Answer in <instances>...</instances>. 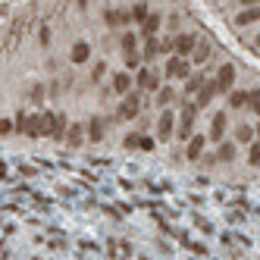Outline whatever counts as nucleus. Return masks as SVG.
<instances>
[{
    "label": "nucleus",
    "instance_id": "f257e3e1",
    "mask_svg": "<svg viewBox=\"0 0 260 260\" xmlns=\"http://www.w3.org/2000/svg\"><path fill=\"white\" fill-rule=\"evenodd\" d=\"M135 88L141 91V94H157L160 91V72L154 66H141V69H135Z\"/></svg>",
    "mask_w": 260,
    "mask_h": 260
},
{
    "label": "nucleus",
    "instance_id": "f03ea898",
    "mask_svg": "<svg viewBox=\"0 0 260 260\" xmlns=\"http://www.w3.org/2000/svg\"><path fill=\"white\" fill-rule=\"evenodd\" d=\"M188 76H192V60L188 56H170L166 66H163V78H170V82H185Z\"/></svg>",
    "mask_w": 260,
    "mask_h": 260
},
{
    "label": "nucleus",
    "instance_id": "7ed1b4c3",
    "mask_svg": "<svg viewBox=\"0 0 260 260\" xmlns=\"http://www.w3.org/2000/svg\"><path fill=\"white\" fill-rule=\"evenodd\" d=\"M194 47H198V38L192 32H176L172 34V54L176 56H192Z\"/></svg>",
    "mask_w": 260,
    "mask_h": 260
},
{
    "label": "nucleus",
    "instance_id": "20e7f679",
    "mask_svg": "<svg viewBox=\"0 0 260 260\" xmlns=\"http://www.w3.org/2000/svg\"><path fill=\"white\" fill-rule=\"evenodd\" d=\"M141 107H144V104H141V91H128L126 100L120 104V116L122 120H135V116L141 113Z\"/></svg>",
    "mask_w": 260,
    "mask_h": 260
},
{
    "label": "nucleus",
    "instance_id": "39448f33",
    "mask_svg": "<svg viewBox=\"0 0 260 260\" xmlns=\"http://www.w3.org/2000/svg\"><path fill=\"white\" fill-rule=\"evenodd\" d=\"M163 28V13H157V10H150V16L141 22V32H138V38H154V34H160Z\"/></svg>",
    "mask_w": 260,
    "mask_h": 260
},
{
    "label": "nucleus",
    "instance_id": "423d86ee",
    "mask_svg": "<svg viewBox=\"0 0 260 260\" xmlns=\"http://www.w3.org/2000/svg\"><path fill=\"white\" fill-rule=\"evenodd\" d=\"M216 94H220V85H216V78L210 76V78L204 82V85H200V91H198V100H194V104H198V110H204L207 104L216 98Z\"/></svg>",
    "mask_w": 260,
    "mask_h": 260
},
{
    "label": "nucleus",
    "instance_id": "0eeeda50",
    "mask_svg": "<svg viewBox=\"0 0 260 260\" xmlns=\"http://www.w3.org/2000/svg\"><path fill=\"white\" fill-rule=\"evenodd\" d=\"M132 88H135V76L128 72V69H122V72H113V91L120 94V98H126Z\"/></svg>",
    "mask_w": 260,
    "mask_h": 260
},
{
    "label": "nucleus",
    "instance_id": "6e6552de",
    "mask_svg": "<svg viewBox=\"0 0 260 260\" xmlns=\"http://www.w3.org/2000/svg\"><path fill=\"white\" fill-rule=\"evenodd\" d=\"M104 22H107L110 28H122V26H132V16H128V10H104Z\"/></svg>",
    "mask_w": 260,
    "mask_h": 260
},
{
    "label": "nucleus",
    "instance_id": "1a4fd4ad",
    "mask_svg": "<svg viewBox=\"0 0 260 260\" xmlns=\"http://www.w3.org/2000/svg\"><path fill=\"white\" fill-rule=\"evenodd\" d=\"M157 56H163L160 54V38H157V34H154V38H144V44H141V60H144L148 66H154Z\"/></svg>",
    "mask_w": 260,
    "mask_h": 260
},
{
    "label": "nucleus",
    "instance_id": "9d476101",
    "mask_svg": "<svg viewBox=\"0 0 260 260\" xmlns=\"http://www.w3.org/2000/svg\"><path fill=\"white\" fill-rule=\"evenodd\" d=\"M214 78H216L220 91H232V85H235V66H229V63H226V66H220Z\"/></svg>",
    "mask_w": 260,
    "mask_h": 260
},
{
    "label": "nucleus",
    "instance_id": "9b49d317",
    "mask_svg": "<svg viewBox=\"0 0 260 260\" xmlns=\"http://www.w3.org/2000/svg\"><path fill=\"white\" fill-rule=\"evenodd\" d=\"M172 126H176V116H172V110H166V113L160 116V122H157V135L163 141H170L172 138Z\"/></svg>",
    "mask_w": 260,
    "mask_h": 260
},
{
    "label": "nucleus",
    "instance_id": "f8f14e48",
    "mask_svg": "<svg viewBox=\"0 0 260 260\" xmlns=\"http://www.w3.org/2000/svg\"><path fill=\"white\" fill-rule=\"evenodd\" d=\"M235 22H238V26H257V22H260V4L257 6H244Z\"/></svg>",
    "mask_w": 260,
    "mask_h": 260
},
{
    "label": "nucleus",
    "instance_id": "ddd939ff",
    "mask_svg": "<svg viewBox=\"0 0 260 260\" xmlns=\"http://www.w3.org/2000/svg\"><path fill=\"white\" fill-rule=\"evenodd\" d=\"M204 144H207L204 135H192V141H188V160H200L204 157Z\"/></svg>",
    "mask_w": 260,
    "mask_h": 260
},
{
    "label": "nucleus",
    "instance_id": "4468645a",
    "mask_svg": "<svg viewBox=\"0 0 260 260\" xmlns=\"http://www.w3.org/2000/svg\"><path fill=\"white\" fill-rule=\"evenodd\" d=\"M120 47H122V54H132V50H138V34L126 28V32L120 34Z\"/></svg>",
    "mask_w": 260,
    "mask_h": 260
},
{
    "label": "nucleus",
    "instance_id": "2eb2a0df",
    "mask_svg": "<svg viewBox=\"0 0 260 260\" xmlns=\"http://www.w3.org/2000/svg\"><path fill=\"white\" fill-rule=\"evenodd\" d=\"M128 16H132V22H138V26H141V22H144V19L150 16V10H148L144 0H138V4H135L132 10H128Z\"/></svg>",
    "mask_w": 260,
    "mask_h": 260
},
{
    "label": "nucleus",
    "instance_id": "dca6fc26",
    "mask_svg": "<svg viewBox=\"0 0 260 260\" xmlns=\"http://www.w3.org/2000/svg\"><path fill=\"white\" fill-rule=\"evenodd\" d=\"M222 132H226V113H216L214 116V128H210V138L222 141Z\"/></svg>",
    "mask_w": 260,
    "mask_h": 260
},
{
    "label": "nucleus",
    "instance_id": "f3484780",
    "mask_svg": "<svg viewBox=\"0 0 260 260\" xmlns=\"http://www.w3.org/2000/svg\"><path fill=\"white\" fill-rule=\"evenodd\" d=\"M210 54H214V50H210L207 44H198V47H194V54L188 56V60H192V63H198V66H204V63L210 60Z\"/></svg>",
    "mask_w": 260,
    "mask_h": 260
},
{
    "label": "nucleus",
    "instance_id": "a211bd4d",
    "mask_svg": "<svg viewBox=\"0 0 260 260\" xmlns=\"http://www.w3.org/2000/svg\"><path fill=\"white\" fill-rule=\"evenodd\" d=\"M88 54H91V47H88L85 41L72 44V63H85V60H88Z\"/></svg>",
    "mask_w": 260,
    "mask_h": 260
},
{
    "label": "nucleus",
    "instance_id": "6ab92c4d",
    "mask_svg": "<svg viewBox=\"0 0 260 260\" xmlns=\"http://www.w3.org/2000/svg\"><path fill=\"white\" fill-rule=\"evenodd\" d=\"M248 100H251V91H232V98H229V107H235V110H238V107H244Z\"/></svg>",
    "mask_w": 260,
    "mask_h": 260
},
{
    "label": "nucleus",
    "instance_id": "aec40b11",
    "mask_svg": "<svg viewBox=\"0 0 260 260\" xmlns=\"http://www.w3.org/2000/svg\"><path fill=\"white\" fill-rule=\"evenodd\" d=\"M251 138H254V126H238V128H235V141L251 144Z\"/></svg>",
    "mask_w": 260,
    "mask_h": 260
},
{
    "label": "nucleus",
    "instance_id": "412c9836",
    "mask_svg": "<svg viewBox=\"0 0 260 260\" xmlns=\"http://www.w3.org/2000/svg\"><path fill=\"white\" fill-rule=\"evenodd\" d=\"M172 100H176V91L172 88H160L157 91V107H170Z\"/></svg>",
    "mask_w": 260,
    "mask_h": 260
},
{
    "label": "nucleus",
    "instance_id": "4be33fe9",
    "mask_svg": "<svg viewBox=\"0 0 260 260\" xmlns=\"http://www.w3.org/2000/svg\"><path fill=\"white\" fill-rule=\"evenodd\" d=\"M216 157H220V160H235V144H232V141H222Z\"/></svg>",
    "mask_w": 260,
    "mask_h": 260
},
{
    "label": "nucleus",
    "instance_id": "5701e85b",
    "mask_svg": "<svg viewBox=\"0 0 260 260\" xmlns=\"http://www.w3.org/2000/svg\"><path fill=\"white\" fill-rule=\"evenodd\" d=\"M248 163H260V141H254V144L248 148Z\"/></svg>",
    "mask_w": 260,
    "mask_h": 260
},
{
    "label": "nucleus",
    "instance_id": "b1692460",
    "mask_svg": "<svg viewBox=\"0 0 260 260\" xmlns=\"http://www.w3.org/2000/svg\"><path fill=\"white\" fill-rule=\"evenodd\" d=\"M248 104H251V110L260 116V91H254V94H251V100H248Z\"/></svg>",
    "mask_w": 260,
    "mask_h": 260
},
{
    "label": "nucleus",
    "instance_id": "393cba45",
    "mask_svg": "<svg viewBox=\"0 0 260 260\" xmlns=\"http://www.w3.org/2000/svg\"><path fill=\"white\" fill-rule=\"evenodd\" d=\"M238 4H242V6H257L260 0H238Z\"/></svg>",
    "mask_w": 260,
    "mask_h": 260
},
{
    "label": "nucleus",
    "instance_id": "a878e982",
    "mask_svg": "<svg viewBox=\"0 0 260 260\" xmlns=\"http://www.w3.org/2000/svg\"><path fill=\"white\" fill-rule=\"evenodd\" d=\"M254 135H257V141H260V122H257V126H254Z\"/></svg>",
    "mask_w": 260,
    "mask_h": 260
},
{
    "label": "nucleus",
    "instance_id": "bb28decb",
    "mask_svg": "<svg viewBox=\"0 0 260 260\" xmlns=\"http://www.w3.org/2000/svg\"><path fill=\"white\" fill-rule=\"evenodd\" d=\"M254 44H257V47H260V32H257V38H254Z\"/></svg>",
    "mask_w": 260,
    "mask_h": 260
}]
</instances>
